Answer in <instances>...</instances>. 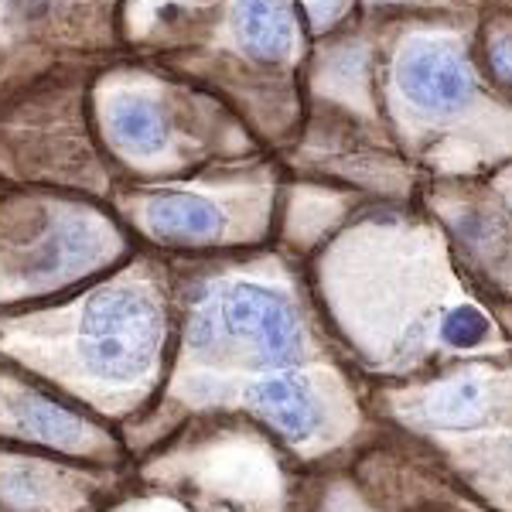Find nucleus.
I'll use <instances>...</instances> for the list:
<instances>
[{
	"instance_id": "nucleus-8",
	"label": "nucleus",
	"mask_w": 512,
	"mask_h": 512,
	"mask_svg": "<svg viewBox=\"0 0 512 512\" xmlns=\"http://www.w3.org/2000/svg\"><path fill=\"white\" fill-rule=\"evenodd\" d=\"M35 239L0 246V301L59 291L110 267L123 253V239L93 209H48L35 219Z\"/></svg>"
},
{
	"instance_id": "nucleus-5",
	"label": "nucleus",
	"mask_w": 512,
	"mask_h": 512,
	"mask_svg": "<svg viewBox=\"0 0 512 512\" xmlns=\"http://www.w3.org/2000/svg\"><path fill=\"white\" fill-rule=\"evenodd\" d=\"M386 113L403 151L434 181L478 178L512 164V103L485 89L468 45L441 31L400 38L386 79Z\"/></svg>"
},
{
	"instance_id": "nucleus-6",
	"label": "nucleus",
	"mask_w": 512,
	"mask_h": 512,
	"mask_svg": "<svg viewBox=\"0 0 512 512\" xmlns=\"http://www.w3.org/2000/svg\"><path fill=\"white\" fill-rule=\"evenodd\" d=\"M284 512H492L393 434L301 475Z\"/></svg>"
},
{
	"instance_id": "nucleus-7",
	"label": "nucleus",
	"mask_w": 512,
	"mask_h": 512,
	"mask_svg": "<svg viewBox=\"0 0 512 512\" xmlns=\"http://www.w3.org/2000/svg\"><path fill=\"white\" fill-rule=\"evenodd\" d=\"M274 188L263 175L236 185H164L140 195L134 219L140 233L171 250H229L256 246L270 229Z\"/></svg>"
},
{
	"instance_id": "nucleus-11",
	"label": "nucleus",
	"mask_w": 512,
	"mask_h": 512,
	"mask_svg": "<svg viewBox=\"0 0 512 512\" xmlns=\"http://www.w3.org/2000/svg\"><path fill=\"white\" fill-rule=\"evenodd\" d=\"M106 134L123 158L164 164L178 154V130L168 103L144 89H120L106 103Z\"/></svg>"
},
{
	"instance_id": "nucleus-10",
	"label": "nucleus",
	"mask_w": 512,
	"mask_h": 512,
	"mask_svg": "<svg viewBox=\"0 0 512 512\" xmlns=\"http://www.w3.org/2000/svg\"><path fill=\"white\" fill-rule=\"evenodd\" d=\"M113 502V468L0 451V506L7 512H106Z\"/></svg>"
},
{
	"instance_id": "nucleus-2",
	"label": "nucleus",
	"mask_w": 512,
	"mask_h": 512,
	"mask_svg": "<svg viewBox=\"0 0 512 512\" xmlns=\"http://www.w3.org/2000/svg\"><path fill=\"white\" fill-rule=\"evenodd\" d=\"M321 318L369 390L403 386L454 359L512 349V304L465 274L420 205H376L308 263Z\"/></svg>"
},
{
	"instance_id": "nucleus-13",
	"label": "nucleus",
	"mask_w": 512,
	"mask_h": 512,
	"mask_svg": "<svg viewBox=\"0 0 512 512\" xmlns=\"http://www.w3.org/2000/svg\"><path fill=\"white\" fill-rule=\"evenodd\" d=\"M106 512H239L233 502L222 499H202L175 489H151L137 495H123Z\"/></svg>"
},
{
	"instance_id": "nucleus-12",
	"label": "nucleus",
	"mask_w": 512,
	"mask_h": 512,
	"mask_svg": "<svg viewBox=\"0 0 512 512\" xmlns=\"http://www.w3.org/2000/svg\"><path fill=\"white\" fill-rule=\"evenodd\" d=\"M233 28L246 55L263 65L291 62L297 52V18L291 0H236Z\"/></svg>"
},
{
	"instance_id": "nucleus-9",
	"label": "nucleus",
	"mask_w": 512,
	"mask_h": 512,
	"mask_svg": "<svg viewBox=\"0 0 512 512\" xmlns=\"http://www.w3.org/2000/svg\"><path fill=\"white\" fill-rule=\"evenodd\" d=\"M0 437L69 454L79 465L120 468L130 458L123 431L76 403H65L62 393L7 359H0Z\"/></svg>"
},
{
	"instance_id": "nucleus-4",
	"label": "nucleus",
	"mask_w": 512,
	"mask_h": 512,
	"mask_svg": "<svg viewBox=\"0 0 512 512\" xmlns=\"http://www.w3.org/2000/svg\"><path fill=\"white\" fill-rule=\"evenodd\" d=\"M386 434L424 454L492 512H512V349L454 359L403 386L369 390Z\"/></svg>"
},
{
	"instance_id": "nucleus-3",
	"label": "nucleus",
	"mask_w": 512,
	"mask_h": 512,
	"mask_svg": "<svg viewBox=\"0 0 512 512\" xmlns=\"http://www.w3.org/2000/svg\"><path fill=\"white\" fill-rule=\"evenodd\" d=\"M175 335V277L154 260H134L55 311L0 315V359L120 431L158 403Z\"/></svg>"
},
{
	"instance_id": "nucleus-1",
	"label": "nucleus",
	"mask_w": 512,
	"mask_h": 512,
	"mask_svg": "<svg viewBox=\"0 0 512 512\" xmlns=\"http://www.w3.org/2000/svg\"><path fill=\"white\" fill-rule=\"evenodd\" d=\"M175 297L168 383L127 427V448L144 454L192 427L239 424L308 475L383 434L321 318L308 267L280 253L229 256L175 280Z\"/></svg>"
},
{
	"instance_id": "nucleus-15",
	"label": "nucleus",
	"mask_w": 512,
	"mask_h": 512,
	"mask_svg": "<svg viewBox=\"0 0 512 512\" xmlns=\"http://www.w3.org/2000/svg\"><path fill=\"white\" fill-rule=\"evenodd\" d=\"M304 7H308V18L315 21V28H332L335 21H342L349 0H304Z\"/></svg>"
},
{
	"instance_id": "nucleus-14",
	"label": "nucleus",
	"mask_w": 512,
	"mask_h": 512,
	"mask_svg": "<svg viewBox=\"0 0 512 512\" xmlns=\"http://www.w3.org/2000/svg\"><path fill=\"white\" fill-rule=\"evenodd\" d=\"M495 93H502L512 103V28H495L485 41V69Z\"/></svg>"
}]
</instances>
